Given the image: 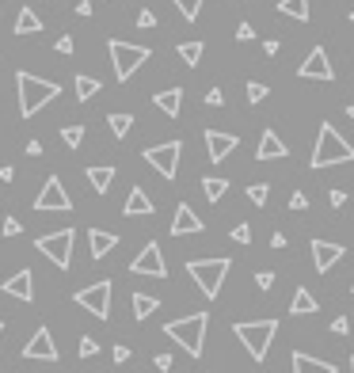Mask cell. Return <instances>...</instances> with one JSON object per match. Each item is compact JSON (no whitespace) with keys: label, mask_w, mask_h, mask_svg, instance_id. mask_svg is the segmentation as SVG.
Segmentation results:
<instances>
[{"label":"cell","mask_w":354,"mask_h":373,"mask_svg":"<svg viewBox=\"0 0 354 373\" xmlns=\"http://www.w3.org/2000/svg\"><path fill=\"white\" fill-rule=\"evenodd\" d=\"M354 160V145L347 137H339V129L332 122H320V134H316V149L309 157V168L320 172V168H332V164H351Z\"/></svg>","instance_id":"1"},{"label":"cell","mask_w":354,"mask_h":373,"mask_svg":"<svg viewBox=\"0 0 354 373\" xmlns=\"http://www.w3.org/2000/svg\"><path fill=\"white\" fill-rule=\"evenodd\" d=\"M15 92H19V115L31 118V115H38L50 100H58L61 88L54 84V80L31 77V72H15Z\"/></svg>","instance_id":"2"},{"label":"cell","mask_w":354,"mask_h":373,"mask_svg":"<svg viewBox=\"0 0 354 373\" xmlns=\"http://www.w3.org/2000/svg\"><path fill=\"white\" fill-rule=\"evenodd\" d=\"M206 328H210V316H206V312H195V316H183V320L164 324V331L183 347V351L191 354V358H198V354H202V347H206Z\"/></svg>","instance_id":"3"},{"label":"cell","mask_w":354,"mask_h":373,"mask_svg":"<svg viewBox=\"0 0 354 373\" xmlns=\"http://www.w3.org/2000/svg\"><path fill=\"white\" fill-rule=\"evenodd\" d=\"M232 331H236V339L244 343V351L252 354L255 362H263L271 354V343H275L278 320H240Z\"/></svg>","instance_id":"4"},{"label":"cell","mask_w":354,"mask_h":373,"mask_svg":"<svg viewBox=\"0 0 354 373\" xmlns=\"http://www.w3.org/2000/svg\"><path fill=\"white\" fill-rule=\"evenodd\" d=\"M232 271V259H191L187 263V274L206 297H217L225 286V274Z\"/></svg>","instance_id":"5"},{"label":"cell","mask_w":354,"mask_h":373,"mask_svg":"<svg viewBox=\"0 0 354 373\" xmlns=\"http://www.w3.org/2000/svg\"><path fill=\"white\" fill-rule=\"evenodd\" d=\"M107 50H111V61H115V77L118 80H130L134 72L149 61V46H130V42H122V38H111Z\"/></svg>","instance_id":"6"},{"label":"cell","mask_w":354,"mask_h":373,"mask_svg":"<svg viewBox=\"0 0 354 373\" xmlns=\"http://www.w3.org/2000/svg\"><path fill=\"white\" fill-rule=\"evenodd\" d=\"M35 248L42 251V255L50 259L54 267H61V271H69V267H72V229L46 232V237L35 240Z\"/></svg>","instance_id":"7"},{"label":"cell","mask_w":354,"mask_h":373,"mask_svg":"<svg viewBox=\"0 0 354 373\" xmlns=\"http://www.w3.org/2000/svg\"><path fill=\"white\" fill-rule=\"evenodd\" d=\"M72 301L80 305L84 312H92L95 320H107L111 316V282L103 278V282H95V286H88V289H80Z\"/></svg>","instance_id":"8"},{"label":"cell","mask_w":354,"mask_h":373,"mask_svg":"<svg viewBox=\"0 0 354 373\" xmlns=\"http://www.w3.org/2000/svg\"><path fill=\"white\" fill-rule=\"evenodd\" d=\"M179 152H183V141H164V145L145 149V160H149L164 180H175V172H179Z\"/></svg>","instance_id":"9"},{"label":"cell","mask_w":354,"mask_h":373,"mask_svg":"<svg viewBox=\"0 0 354 373\" xmlns=\"http://www.w3.org/2000/svg\"><path fill=\"white\" fill-rule=\"evenodd\" d=\"M134 274H145V278H168V263H164V251H160L156 240H149V244L141 248V255L130 263Z\"/></svg>","instance_id":"10"},{"label":"cell","mask_w":354,"mask_h":373,"mask_svg":"<svg viewBox=\"0 0 354 373\" xmlns=\"http://www.w3.org/2000/svg\"><path fill=\"white\" fill-rule=\"evenodd\" d=\"M35 209H50V214H65V209H72V198H69L65 186H61L58 175H50V180L42 183V191H38V198H35Z\"/></svg>","instance_id":"11"},{"label":"cell","mask_w":354,"mask_h":373,"mask_svg":"<svg viewBox=\"0 0 354 373\" xmlns=\"http://www.w3.org/2000/svg\"><path fill=\"white\" fill-rule=\"evenodd\" d=\"M23 358H31V362H58V343H54L50 328H35V335H31L27 347H23Z\"/></svg>","instance_id":"12"},{"label":"cell","mask_w":354,"mask_h":373,"mask_svg":"<svg viewBox=\"0 0 354 373\" xmlns=\"http://www.w3.org/2000/svg\"><path fill=\"white\" fill-rule=\"evenodd\" d=\"M297 77H305V80H335V69H332V61H328V54L316 46V50H309V58L301 61Z\"/></svg>","instance_id":"13"},{"label":"cell","mask_w":354,"mask_h":373,"mask_svg":"<svg viewBox=\"0 0 354 373\" xmlns=\"http://www.w3.org/2000/svg\"><path fill=\"white\" fill-rule=\"evenodd\" d=\"M343 255H347V248L335 244V240H312V263H316V274H328Z\"/></svg>","instance_id":"14"},{"label":"cell","mask_w":354,"mask_h":373,"mask_svg":"<svg viewBox=\"0 0 354 373\" xmlns=\"http://www.w3.org/2000/svg\"><path fill=\"white\" fill-rule=\"evenodd\" d=\"M206 225H202V217L195 214V209L187 206V202H179V206H175V217H172V237H195V232H202Z\"/></svg>","instance_id":"15"},{"label":"cell","mask_w":354,"mask_h":373,"mask_svg":"<svg viewBox=\"0 0 354 373\" xmlns=\"http://www.w3.org/2000/svg\"><path fill=\"white\" fill-rule=\"evenodd\" d=\"M4 289L8 297H15V301H35V278H31V271L23 267V271H15L12 278H4Z\"/></svg>","instance_id":"16"},{"label":"cell","mask_w":354,"mask_h":373,"mask_svg":"<svg viewBox=\"0 0 354 373\" xmlns=\"http://www.w3.org/2000/svg\"><path fill=\"white\" fill-rule=\"evenodd\" d=\"M236 137H232V134H221V129H206V149H210V160H214V164H221V160L225 157H229V152L232 149H236Z\"/></svg>","instance_id":"17"},{"label":"cell","mask_w":354,"mask_h":373,"mask_svg":"<svg viewBox=\"0 0 354 373\" xmlns=\"http://www.w3.org/2000/svg\"><path fill=\"white\" fill-rule=\"evenodd\" d=\"M282 157H289L286 141L275 134V129H263V137H259V149H255V160H282Z\"/></svg>","instance_id":"18"},{"label":"cell","mask_w":354,"mask_h":373,"mask_svg":"<svg viewBox=\"0 0 354 373\" xmlns=\"http://www.w3.org/2000/svg\"><path fill=\"white\" fill-rule=\"evenodd\" d=\"M289 362H293V373H339V370H335V362L312 358V354H305V351H293V354H289Z\"/></svg>","instance_id":"19"},{"label":"cell","mask_w":354,"mask_h":373,"mask_svg":"<svg viewBox=\"0 0 354 373\" xmlns=\"http://www.w3.org/2000/svg\"><path fill=\"white\" fill-rule=\"evenodd\" d=\"M152 103H156V107L164 111L168 118H179V107H183V88H164V92L152 95Z\"/></svg>","instance_id":"20"},{"label":"cell","mask_w":354,"mask_h":373,"mask_svg":"<svg viewBox=\"0 0 354 373\" xmlns=\"http://www.w3.org/2000/svg\"><path fill=\"white\" fill-rule=\"evenodd\" d=\"M126 217H145V214H152V202H149V194L141 191V186H134L130 194H126V209H122Z\"/></svg>","instance_id":"21"},{"label":"cell","mask_w":354,"mask_h":373,"mask_svg":"<svg viewBox=\"0 0 354 373\" xmlns=\"http://www.w3.org/2000/svg\"><path fill=\"white\" fill-rule=\"evenodd\" d=\"M130 309H134V320H149V316L160 309V301H156L152 294H141V289H134V297H130Z\"/></svg>","instance_id":"22"},{"label":"cell","mask_w":354,"mask_h":373,"mask_svg":"<svg viewBox=\"0 0 354 373\" xmlns=\"http://www.w3.org/2000/svg\"><path fill=\"white\" fill-rule=\"evenodd\" d=\"M88 240H92V255L95 259H103L107 251H115V244H118L115 232H103V229H92V232H88Z\"/></svg>","instance_id":"23"},{"label":"cell","mask_w":354,"mask_h":373,"mask_svg":"<svg viewBox=\"0 0 354 373\" xmlns=\"http://www.w3.org/2000/svg\"><path fill=\"white\" fill-rule=\"evenodd\" d=\"M15 35H38V31H42V19H38L35 12H31V8H19V15H15Z\"/></svg>","instance_id":"24"},{"label":"cell","mask_w":354,"mask_h":373,"mask_svg":"<svg viewBox=\"0 0 354 373\" xmlns=\"http://www.w3.org/2000/svg\"><path fill=\"white\" fill-rule=\"evenodd\" d=\"M316 309H320V301H316V297H312L305 286L297 289L293 301H289V312H293V316H309V312H316Z\"/></svg>","instance_id":"25"},{"label":"cell","mask_w":354,"mask_h":373,"mask_svg":"<svg viewBox=\"0 0 354 373\" xmlns=\"http://www.w3.org/2000/svg\"><path fill=\"white\" fill-rule=\"evenodd\" d=\"M278 12L297 23H309V0H278Z\"/></svg>","instance_id":"26"},{"label":"cell","mask_w":354,"mask_h":373,"mask_svg":"<svg viewBox=\"0 0 354 373\" xmlns=\"http://www.w3.org/2000/svg\"><path fill=\"white\" fill-rule=\"evenodd\" d=\"M88 180H92V186L99 194H107L111 183H115V168H88Z\"/></svg>","instance_id":"27"},{"label":"cell","mask_w":354,"mask_h":373,"mask_svg":"<svg viewBox=\"0 0 354 373\" xmlns=\"http://www.w3.org/2000/svg\"><path fill=\"white\" fill-rule=\"evenodd\" d=\"M72 88H77V100H80V103H88L103 84H99V80H92V77H77V80H72Z\"/></svg>","instance_id":"28"},{"label":"cell","mask_w":354,"mask_h":373,"mask_svg":"<svg viewBox=\"0 0 354 373\" xmlns=\"http://www.w3.org/2000/svg\"><path fill=\"white\" fill-rule=\"evenodd\" d=\"M225 191H229V180H221V175H206V180H202V194L210 202H217Z\"/></svg>","instance_id":"29"},{"label":"cell","mask_w":354,"mask_h":373,"mask_svg":"<svg viewBox=\"0 0 354 373\" xmlns=\"http://www.w3.org/2000/svg\"><path fill=\"white\" fill-rule=\"evenodd\" d=\"M107 126H111V134H115V137H118V141H122V137H126V134H130V126H134V118H130V115H122V111H118V115H111V118H107Z\"/></svg>","instance_id":"30"},{"label":"cell","mask_w":354,"mask_h":373,"mask_svg":"<svg viewBox=\"0 0 354 373\" xmlns=\"http://www.w3.org/2000/svg\"><path fill=\"white\" fill-rule=\"evenodd\" d=\"M202 50H206V46L195 38V42H183V46H179V58L187 61V65H198V61H202Z\"/></svg>","instance_id":"31"},{"label":"cell","mask_w":354,"mask_h":373,"mask_svg":"<svg viewBox=\"0 0 354 373\" xmlns=\"http://www.w3.org/2000/svg\"><path fill=\"white\" fill-rule=\"evenodd\" d=\"M267 198H271V186H267V183H252V186H248V202H255V206H267Z\"/></svg>","instance_id":"32"},{"label":"cell","mask_w":354,"mask_h":373,"mask_svg":"<svg viewBox=\"0 0 354 373\" xmlns=\"http://www.w3.org/2000/svg\"><path fill=\"white\" fill-rule=\"evenodd\" d=\"M202 4H206V0H175V8H179L183 19H195V15L202 12Z\"/></svg>","instance_id":"33"},{"label":"cell","mask_w":354,"mask_h":373,"mask_svg":"<svg viewBox=\"0 0 354 373\" xmlns=\"http://www.w3.org/2000/svg\"><path fill=\"white\" fill-rule=\"evenodd\" d=\"M61 141H65L69 149H77V145L84 141V126H65L61 129Z\"/></svg>","instance_id":"34"},{"label":"cell","mask_w":354,"mask_h":373,"mask_svg":"<svg viewBox=\"0 0 354 373\" xmlns=\"http://www.w3.org/2000/svg\"><path fill=\"white\" fill-rule=\"evenodd\" d=\"M267 92H271L267 84H259V80H252V84H248V103H263V100H267Z\"/></svg>","instance_id":"35"},{"label":"cell","mask_w":354,"mask_h":373,"mask_svg":"<svg viewBox=\"0 0 354 373\" xmlns=\"http://www.w3.org/2000/svg\"><path fill=\"white\" fill-rule=\"evenodd\" d=\"M95 351H99V347H95V339H92V335H84V339H80V358H92Z\"/></svg>","instance_id":"36"},{"label":"cell","mask_w":354,"mask_h":373,"mask_svg":"<svg viewBox=\"0 0 354 373\" xmlns=\"http://www.w3.org/2000/svg\"><path fill=\"white\" fill-rule=\"evenodd\" d=\"M232 240H236V244H252V229H248V225H236V229H232Z\"/></svg>","instance_id":"37"},{"label":"cell","mask_w":354,"mask_h":373,"mask_svg":"<svg viewBox=\"0 0 354 373\" xmlns=\"http://www.w3.org/2000/svg\"><path fill=\"white\" fill-rule=\"evenodd\" d=\"M332 331H335V335H351V320H347V316H335Z\"/></svg>","instance_id":"38"},{"label":"cell","mask_w":354,"mask_h":373,"mask_svg":"<svg viewBox=\"0 0 354 373\" xmlns=\"http://www.w3.org/2000/svg\"><path fill=\"white\" fill-rule=\"evenodd\" d=\"M255 282H259V289H271V286H275V271H259V274H255Z\"/></svg>","instance_id":"39"},{"label":"cell","mask_w":354,"mask_h":373,"mask_svg":"<svg viewBox=\"0 0 354 373\" xmlns=\"http://www.w3.org/2000/svg\"><path fill=\"white\" fill-rule=\"evenodd\" d=\"M172 362H175L172 354H156V358H152V366H156L160 373H168V370H172Z\"/></svg>","instance_id":"40"},{"label":"cell","mask_w":354,"mask_h":373,"mask_svg":"<svg viewBox=\"0 0 354 373\" xmlns=\"http://www.w3.org/2000/svg\"><path fill=\"white\" fill-rule=\"evenodd\" d=\"M236 38H240V42H252V38H255L252 23H240V27H236Z\"/></svg>","instance_id":"41"},{"label":"cell","mask_w":354,"mask_h":373,"mask_svg":"<svg viewBox=\"0 0 354 373\" xmlns=\"http://www.w3.org/2000/svg\"><path fill=\"white\" fill-rule=\"evenodd\" d=\"M19 232H23V225L15 221V217H8V221H4V237H19Z\"/></svg>","instance_id":"42"},{"label":"cell","mask_w":354,"mask_h":373,"mask_svg":"<svg viewBox=\"0 0 354 373\" xmlns=\"http://www.w3.org/2000/svg\"><path fill=\"white\" fill-rule=\"evenodd\" d=\"M206 103H210V107H221V103H225L221 88H210V92H206Z\"/></svg>","instance_id":"43"},{"label":"cell","mask_w":354,"mask_h":373,"mask_svg":"<svg viewBox=\"0 0 354 373\" xmlns=\"http://www.w3.org/2000/svg\"><path fill=\"white\" fill-rule=\"evenodd\" d=\"M305 206H309V198H305L301 191H297V194H289V209H305Z\"/></svg>","instance_id":"44"},{"label":"cell","mask_w":354,"mask_h":373,"mask_svg":"<svg viewBox=\"0 0 354 373\" xmlns=\"http://www.w3.org/2000/svg\"><path fill=\"white\" fill-rule=\"evenodd\" d=\"M328 202L339 209V206H347V194H343V191H332V194H328Z\"/></svg>","instance_id":"45"},{"label":"cell","mask_w":354,"mask_h":373,"mask_svg":"<svg viewBox=\"0 0 354 373\" xmlns=\"http://www.w3.org/2000/svg\"><path fill=\"white\" fill-rule=\"evenodd\" d=\"M138 23H141V27H156V15H152L149 8H145V12L138 15Z\"/></svg>","instance_id":"46"},{"label":"cell","mask_w":354,"mask_h":373,"mask_svg":"<svg viewBox=\"0 0 354 373\" xmlns=\"http://www.w3.org/2000/svg\"><path fill=\"white\" fill-rule=\"evenodd\" d=\"M111 354H115V362H130V347H122V343H118Z\"/></svg>","instance_id":"47"},{"label":"cell","mask_w":354,"mask_h":373,"mask_svg":"<svg viewBox=\"0 0 354 373\" xmlns=\"http://www.w3.org/2000/svg\"><path fill=\"white\" fill-rule=\"evenodd\" d=\"M289 244V240H286V232H275V237H271V248H275V251H282Z\"/></svg>","instance_id":"48"},{"label":"cell","mask_w":354,"mask_h":373,"mask_svg":"<svg viewBox=\"0 0 354 373\" xmlns=\"http://www.w3.org/2000/svg\"><path fill=\"white\" fill-rule=\"evenodd\" d=\"M58 54H72V38H69V35L58 38Z\"/></svg>","instance_id":"49"},{"label":"cell","mask_w":354,"mask_h":373,"mask_svg":"<svg viewBox=\"0 0 354 373\" xmlns=\"http://www.w3.org/2000/svg\"><path fill=\"white\" fill-rule=\"evenodd\" d=\"M263 54H267V58H275V54H278V42H275V38H267V42H263Z\"/></svg>","instance_id":"50"},{"label":"cell","mask_w":354,"mask_h":373,"mask_svg":"<svg viewBox=\"0 0 354 373\" xmlns=\"http://www.w3.org/2000/svg\"><path fill=\"white\" fill-rule=\"evenodd\" d=\"M27 157H42V141H27Z\"/></svg>","instance_id":"51"},{"label":"cell","mask_w":354,"mask_h":373,"mask_svg":"<svg viewBox=\"0 0 354 373\" xmlns=\"http://www.w3.org/2000/svg\"><path fill=\"white\" fill-rule=\"evenodd\" d=\"M77 15H92V0H80V4H77Z\"/></svg>","instance_id":"52"},{"label":"cell","mask_w":354,"mask_h":373,"mask_svg":"<svg viewBox=\"0 0 354 373\" xmlns=\"http://www.w3.org/2000/svg\"><path fill=\"white\" fill-rule=\"evenodd\" d=\"M347 118H354V103H351V107H347Z\"/></svg>","instance_id":"53"},{"label":"cell","mask_w":354,"mask_h":373,"mask_svg":"<svg viewBox=\"0 0 354 373\" xmlns=\"http://www.w3.org/2000/svg\"><path fill=\"white\" fill-rule=\"evenodd\" d=\"M351 373H354V358H351Z\"/></svg>","instance_id":"54"},{"label":"cell","mask_w":354,"mask_h":373,"mask_svg":"<svg viewBox=\"0 0 354 373\" xmlns=\"http://www.w3.org/2000/svg\"><path fill=\"white\" fill-rule=\"evenodd\" d=\"M0 335H4V324H0Z\"/></svg>","instance_id":"55"},{"label":"cell","mask_w":354,"mask_h":373,"mask_svg":"<svg viewBox=\"0 0 354 373\" xmlns=\"http://www.w3.org/2000/svg\"><path fill=\"white\" fill-rule=\"evenodd\" d=\"M351 23H354V12H351Z\"/></svg>","instance_id":"56"},{"label":"cell","mask_w":354,"mask_h":373,"mask_svg":"<svg viewBox=\"0 0 354 373\" xmlns=\"http://www.w3.org/2000/svg\"><path fill=\"white\" fill-rule=\"evenodd\" d=\"M351 294H354V289H351Z\"/></svg>","instance_id":"57"}]
</instances>
